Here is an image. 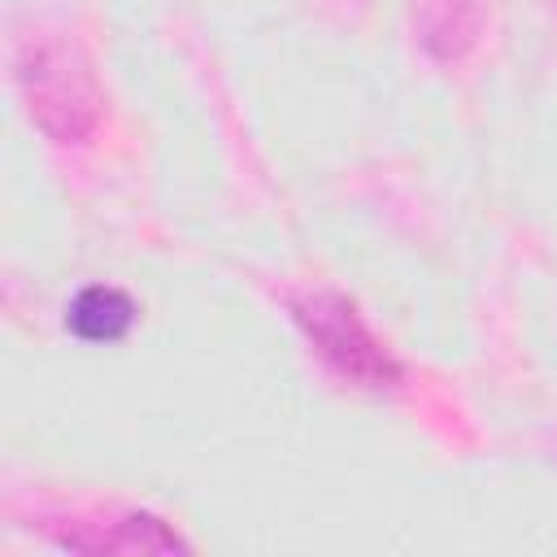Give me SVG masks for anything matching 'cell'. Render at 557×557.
I'll return each mask as SVG.
<instances>
[{
    "label": "cell",
    "instance_id": "6da1fadb",
    "mask_svg": "<svg viewBox=\"0 0 557 557\" xmlns=\"http://www.w3.org/2000/svg\"><path fill=\"white\" fill-rule=\"evenodd\" d=\"M13 83L30 122L52 144H83L100 122V83L87 52L65 35H26L13 52Z\"/></svg>",
    "mask_w": 557,
    "mask_h": 557
},
{
    "label": "cell",
    "instance_id": "7a4b0ae2",
    "mask_svg": "<svg viewBox=\"0 0 557 557\" xmlns=\"http://www.w3.org/2000/svg\"><path fill=\"white\" fill-rule=\"evenodd\" d=\"M287 313L309 339V348L335 370L344 383L366 387V392H392L400 383V361L392 348L366 326L361 309L335 292V287H305L287 296Z\"/></svg>",
    "mask_w": 557,
    "mask_h": 557
},
{
    "label": "cell",
    "instance_id": "3957f363",
    "mask_svg": "<svg viewBox=\"0 0 557 557\" xmlns=\"http://www.w3.org/2000/svg\"><path fill=\"white\" fill-rule=\"evenodd\" d=\"M52 540L70 553H191V544L165 518L144 509H131L104 522L74 518L61 531H52Z\"/></svg>",
    "mask_w": 557,
    "mask_h": 557
},
{
    "label": "cell",
    "instance_id": "277c9868",
    "mask_svg": "<svg viewBox=\"0 0 557 557\" xmlns=\"http://www.w3.org/2000/svg\"><path fill=\"white\" fill-rule=\"evenodd\" d=\"M483 0H413V30L426 57L435 61H461L479 35H483Z\"/></svg>",
    "mask_w": 557,
    "mask_h": 557
},
{
    "label": "cell",
    "instance_id": "5b68a950",
    "mask_svg": "<svg viewBox=\"0 0 557 557\" xmlns=\"http://www.w3.org/2000/svg\"><path fill=\"white\" fill-rule=\"evenodd\" d=\"M135 300L113 283H87L65 305V331L83 344H117L135 326Z\"/></svg>",
    "mask_w": 557,
    "mask_h": 557
}]
</instances>
